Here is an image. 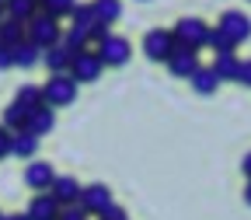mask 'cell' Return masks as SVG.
Masks as SVG:
<instances>
[{
	"label": "cell",
	"instance_id": "6da1fadb",
	"mask_svg": "<svg viewBox=\"0 0 251 220\" xmlns=\"http://www.w3.org/2000/svg\"><path fill=\"white\" fill-rule=\"evenodd\" d=\"M25 39L35 42L39 49H52V46H59V39H63V25H59V18L39 11L35 18L25 25Z\"/></svg>",
	"mask_w": 251,
	"mask_h": 220
},
{
	"label": "cell",
	"instance_id": "7a4b0ae2",
	"mask_svg": "<svg viewBox=\"0 0 251 220\" xmlns=\"http://www.w3.org/2000/svg\"><path fill=\"white\" fill-rule=\"evenodd\" d=\"M77 81L70 77V70L67 74H49V81L42 84V94H46V105L49 109H67V105H74L77 102Z\"/></svg>",
	"mask_w": 251,
	"mask_h": 220
},
{
	"label": "cell",
	"instance_id": "3957f363",
	"mask_svg": "<svg viewBox=\"0 0 251 220\" xmlns=\"http://www.w3.org/2000/svg\"><path fill=\"white\" fill-rule=\"evenodd\" d=\"M175 49H178V42H175V35L168 28H153V31L143 35V53H147L150 63H168L175 56Z\"/></svg>",
	"mask_w": 251,
	"mask_h": 220
},
{
	"label": "cell",
	"instance_id": "277c9868",
	"mask_svg": "<svg viewBox=\"0 0 251 220\" xmlns=\"http://www.w3.org/2000/svg\"><path fill=\"white\" fill-rule=\"evenodd\" d=\"M171 35H175L178 46L199 49V46H206V39H209V25H206L202 18H181V21L171 28Z\"/></svg>",
	"mask_w": 251,
	"mask_h": 220
},
{
	"label": "cell",
	"instance_id": "5b68a950",
	"mask_svg": "<svg viewBox=\"0 0 251 220\" xmlns=\"http://www.w3.org/2000/svg\"><path fill=\"white\" fill-rule=\"evenodd\" d=\"M112 203H115V199H112V189H108V185H101V182L84 185V189H80V199H77V206H80L87 217H101Z\"/></svg>",
	"mask_w": 251,
	"mask_h": 220
},
{
	"label": "cell",
	"instance_id": "8992f818",
	"mask_svg": "<svg viewBox=\"0 0 251 220\" xmlns=\"http://www.w3.org/2000/svg\"><path fill=\"white\" fill-rule=\"evenodd\" d=\"M101 70H105V63H101V56L94 53V49L77 53L74 63H70V77H74L77 84H94V81L101 77Z\"/></svg>",
	"mask_w": 251,
	"mask_h": 220
},
{
	"label": "cell",
	"instance_id": "52a82bcc",
	"mask_svg": "<svg viewBox=\"0 0 251 220\" xmlns=\"http://www.w3.org/2000/svg\"><path fill=\"white\" fill-rule=\"evenodd\" d=\"M94 53L101 56L105 67H126V63H129V56H133V46L126 42L122 35H112V31H108V39H101Z\"/></svg>",
	"mask_w": 251,
	"mask_h": 220
},
{
	"label": "cell",
	"instance_id": "ba28073f",
	"mask_svg": "<svg viewBox=\"0 0 251 220\" xmlns=\"http://www.w3.org/2000/svg\"><path fill=\"white\" fill-rule=\"evenodd\" d=\"M216 28L224 31L234 46H241V42L251 39V18L241 14V11H224V14H220V21H216Z\"/></svg>",
	"mask_w": 251,
	"mask_h": 220
},
{
	"label": "cell",
	"instance_id": "9c48e42d",
	"mask_svg": "<svg viewBox=\"0 0 251 220\" xmlns=\"http://www.w3.org/2000/svg\"><path fill=\"white\" fill-rule=\"evenodd\" d=\"M199 67H202V63H199V49H188V46H178V49H175V56L168 59L171 77H181V81H188Z\"/></svg>",
	"mask_w": 251,
	"mask_h": 220
},
{
	"label": "cell",
	"instance_id": "30bf717a",
	"mask_svg": "<svg viewBox=\"0 0 251 220\" xmlns=\"http://www.w3.org/2000/svg\"><path fill=\"white\" fill-rule=\"evenodd\" d=\"M25 182H28V189H35V192H49L52 182H56V168L49 161H31L25 168Z\"/></svg>",
	"mask_w": 251,
	"mask_h": 220
},
{
	"label": "cell",
	"instance_id": "8fae6325",
	"mask_svg": "<svg viewBox=\"0 0 251 220\" xmlns=\"http://www.w3.org/2000/svg\"><path fill=\"white\" fill-rule=\"evenodd\" d=\"M28 220H59V213H63V206H59V199L52 196V192H39L35 199L28 203Z\"/></svg>",
	"mask_w": 251,
	"mask_h": 220
},
{
	"label": "cell",
	"instance_id": "7c38bea8",
	"mask_svg": "<svg viewBox=\"0 0 251 220\" xmlns=\"http://www.w3.org/2000/svg\"><path fill=\"white\" fill-rule=\"evenodd\" d=\"M80 182L74 178V175H56V182H52V189L49 192L59 199V206H77V199H80Z\"/></svg>",
	"mask_w": 251,
	"mask_h": 220
},
{
	"label": "cell",
	"instance_id": "4fadbf2b",
	"mask_svg": "<svg viewBox=\"0 0 251 220\" xmlns=\"http://www.w3.org/2000/svg\"><path fill=\"white\" fill-rule=\"evenodd\" d=\"M42 63L49 67V74H67L74 63V53L63 46H52V49H42Z\"/></svg>",
	"mask_w": 251,
	"mask_h": 220
},
{
	"label": "cell",
	"instance_id": "5bb4252c",
	"mask_svg": "<svg viewBox=\"0 0 251 220\" xmlns=\"http://www.w3.org/2000/svg\"><path fill=\"white\" fill-rule=\"evenodd\" d=\"M28 115H31V109H25L18 98L4 109V130L7 133H18V130H28Z\"/></svg>",
	"mask_w": 251,
	"mask_h": 220
},
{
	"label": "cell",
	"instance_id": "9a60e30c",
	"mask_svg": "<svg viewBox=\"0 0 251 220\" xmlns=\"http://www.w3.org/2000/svg\"><path fill=\"white\" fill-rule=\"evenodd\" d=\"M35 150H39V137L31 133V130L11 133V154L14 157H35Z\"/></svg>",
	"mask_w": 251,
	"mask_h": 220
},
{
	"label": "cell",
	"instance_id": "2e32d148",
	"mask_svg": "<svg viewBox=\"0 0 251 220\" xmlns=\"http://www.w3.org/2000/svg\"><path fill=\"white\" fill-rule=\"evenodd\" d=\"M52 126H56V115H52V109H49V105H42V109H35V112L28 115V130L35 133L39 140H42L46 133H52Z\"/></svg>",
	"mask_w": 251,
	"mask_h": 220
},
{
	"label": "cell",
	"instance_id": "e0dca14e",
	"mask_svg": "<svg viewBox=\"0 0 251 220\" xmlns=\"http://www.w3.org/2000/svg\"><path fill=\"white\" fill-rule=\"evenodd\" d=\"M188 81H192V91H196V94H213L220 84H224V81L216 77V70H213V67H199Z\"/></svg>",
	"mask_w": 251,
	"mask_h": 220
},
{
	"label": "cell",
	"instance_id": "ac0fdd59",
	"mask_svg": "<svg viewBox=\"0 0 251 220\" xmlns=\"http://www.w3.org/2000/svg\"><path fill=\"white\" fill-rule=\"evenodd\" d=\"M213 70H216L220 81H237V70H241L237 53H220V56L213 59Z\"/></svg>",
	"mask_w": 251,
	"mask_h": 220
},
{
	"label": "cell",
	"instance_id": "d6986e66",
	"mask_svg": "<svg viewBox=\"0 0 251 220\" xmlns=\"http://www.w3.org/2000/svg\"><path fill=\"white\" fill-rule=\"evenodd\" d=\"M4 4H7V18H14L21 25H28L39 14V0H4Z\"/></svg>",
	"mask_w": 251,
	"mask_h": 220
},
{
	"label": "cell",
	"instance_id": "ffe728a7",
	"mask_svg": "<svg viewBox=\"0 0 251 220\" xmlns=\"http://www.w3.org/2000/svg\"><path fill=\"white\" fill-rule=\"evenodd\" d=\"M42 59V49L35 46V42H18L14 46V67H21V70H28V67H35V63Z\"/></svg>",
	"mask_w": 251,
	"mask_h": 220
},
{
	"label": "cell",
	"instance_id": "44dd1931",
	"mask_svg": "<svg viewBox=\"0 0 251 220\" xmlns=\"http://www.w3.org/2000/svg\"><path fill=\"white\" fill-rule=\"evenodd\" d=\"M94 18H98V25H115L122 18V4L119 0H94Z\"/></svg>",
	"mask_w": 251,
	"mask_h": 220
},
{
	"label": "cell",
	"instance_id": "7402d4cb",
	"mask_svg": "<svg viewBox=\"0 0 251 220\" xmlns=\"http://www.w3.org/2000/svg\"><path fill=\"white\" fill-rule=\"evenodd\" d=\"M18 42H25V25L14 21V18H4V21H0V46L14 49Z\"/></svg>",
	"mask_w": 251,
	"mask_h": 220
},
{
	"label": "cell",
	"instance_id": "603a6c76",
	"mask_svg": "<svg viewBox=\"0 0 251 220\" xmlns=\"http://www.w3.org/2000/svg\"><path fill=\"white\" fill-rule=\"evenodd\" d=\"M87 42H91V39H87V31H80V28H74V25H70V28H63L59 46H63V49H70L74 56H77V53H84V49H87Z\"/></svg>",
	"mask_w": 251,
	"mask_h": 220
},
{
	"label": "cell",
	"instance_id": "cb8c5ba5",
	"mask_svg": "<svg viewBox=\"0 0 251 220\" xmlns=\"http://www.w3.org/2000/svg\"><path fill=\"white\" fill-rule=\"evenodd\" d=\"M70 25L80 28V31H91L94 25H98V18H94V7H91V4H77L74 14H70Z\"/></svg>",
	"mask_w": 251,
	"mask_h": 220
},
{
	"label": "cell",
	"instance_id": "d4e9b609",
	"mask_svg": "<svg viewBox=\"0 0 251 220\" xmlns=\"http://www.w3.org/2000/svg\"><path fill=\"white\" fill-rule=\"evenodd\" d=\"M18 102H21L25 109L35 112V109H42V105H46V94H42V87H35V84H25V87L18 91Z\"/></svg>",
	"mask_w": 251,
	"mask_h": 220
},
{
	"label": "cell",
	"instance_id": "484cf974",
	"mask_svg": "<svg viewBox=\"0 0 251 220\" xmlns=\"http://www.w3.org/2000/svg\"><path fill=\"white\" fill-rule=\"evenodd\" d=\"M39 7H42V14H52V18H70L77 0H39Z\"/></svg>",
	"mask_w": 251,
	"mask_h": 220
},
{
	"label": "cell",
	"instance_id": "4316f807",
	"mask_svg": "<svg viewBox=\"0 0 251 220\" xmlns=\"http://www.w3.org/2000/svg\"><path fill=\"white\" fill-rule=\"evenodd\" d=\"M206 46H209L216 56H220V53H234V49H237V46H234V42L224 35V31H220V28H209V39H206Z\"/></svg>",
	"mask_w": 251,
	"mask_h": 220
},
{
	"label": "cell",
	"instance_id": "83f0119b",
	"mask_svg": "<svg viewBox=\"0 0 251 220\" xmlns=\"http://www.w3.org/2000/svg\"><path fill=\"white\" fill-rule=\"evenodd\" d=\"M59 220H91L80 206H63V213H59Z\"/></svg>",
	"mask_w": 251,
	"mask_h": 220
},
{
	"label": "cell",
	"instance_id": "f1b7e54d",
	"mask_svg": "<svg viewBox=\"0 0 251 220\" xmlns=\"http://www.w3.org/2000/svg\"><path fill=\"white\" fill-rule=\"evenodd\" d=\"M11 67H14V49L0 46V70H11Z\"/></svg>",
	"mask_w": 251,
	"mask_h": 220
},
{
	"label": "cell",
	"instance_id": "f546056e",
	"mask_svg": "<svg viewBox=\"0 0 251 220\" xmlns=\"http://www.w3.org/2000/svg\"><path fill=\"white\" fill-rule=\"evenodd\" d=\"M237 84L251 87V59H241V70H237Z\"/></svg>",
	"mask_w": 251,
	"mask_h": 220
},
{
	"label": "cell",
	"instance_id": "4dcf8cb0",
	"mask_svg": "<svg viewBox=\"0 0 251 220\" xmlns=\"http://www.w3.org/2000/svg\"><path fill=\"white\" fill-rule=\"evenodd\" d=\"M98 220H129V217H126V210H122V206H115V203H112V206H108Z\"/></svg>",
	"mask_w": 251,
	"mask_h": 220
},
{
	"label": "cell",
	"instance_id": "1f68e13d",
	"mask_svg": "<svg viewBox=\"0 0 251 220\" xmlns=\"http://www.w3.org/2000/svg\"><path fill=\"white\" fill-rule=\"evenodd\" d=\"M87 39H91V42H101V39H108V25H94V28L87 31Z\"/></svg>",
	"mask_w": 251,
	"mask_h": 220
},
{
	"label": "cell",
	"instance_id": "d6a6232c",
	"mask_svg": "<svg viewBox=\"0 0 251 220\" xmlns=\"http://www.w3.org/2000/svg\"><path fill=\"white\" fill-rule=\"evenodd\" d=\"M7 154H11V133L0 126V157H7Z\"/></svg>",
	"mask_w": 251,
	"mask_h": 220
},
{
	"label": "cell",
	"instance_id": "836d02e7",
	"mask_svg": "<svg viewBox=\"0 0 251 220\" xmlns=\"http://www.w3.org/2000/svg\"><path fill=\"white\" fill-rule=\"evenodd\" d=\"M241 171H244V175H248V178H251V150H248V154H244V161H241Z\"/></svg>",
	"mask_w": 251,
	"mask_h": 220
},
{
	"label": "cell",
	"instance_id": "e575fe53",
	"mask_svg": "<svg viewBox=\"0 0 251 220\" xmlns=\"http://www.w3.org/2000/svg\"><path fill=\"white\" fill-rule=\"evenodd\" d=\"M244 203L251 206V178H248V185H244Z\"/></svg>",
	"mask_w": 251,
	"mask_h": 220
},
{
	"label": "cell",
	"instance_id": "d590c367",
	"mask_svg": "<svg viewBox=\"0 0 251 220\" xmlns=\"http://www.w3.org/2000/svg\"><path fill=\"white\" fill-rule=\"evenodd\" d=\"M4 220H28V213H7Z\"/></svg>",
	"mask_w": 251,
	"mask_h": 220
},
{
	"label": "cell",
	"instance_id": "8d00e7d4",
	"mask_svg": "<svg viewBox=\"0 0 251 220\" xmlns=\"http://www.w3.org/2000/svg\"><path fill=\"white\" fill-rule=\"evenodd\" d=\"M7 18V4H4V0H0V21H4Z\"/></svg>",
	"mask_w": 251,
	"mask_h": 220
},
{
	"label": "cell",
	"instance_id": "74e56055",
	"mask_svg": "<svg viewBox=\"0 0 251 220\" xmlns=\"http://www.w3.org/2000/svg\"><path fill=\"white\" fill-rule=\"evenodd\" d=\"M0 220H4V213H0Z\"/></svg>",
	"mask_w": 251,
	"mask_h": 220
}]
</instances>
